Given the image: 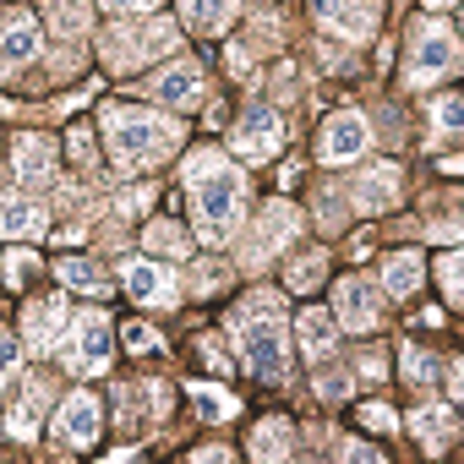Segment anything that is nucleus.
Segmentation results:
<instances>
[{"instance_id": "nucleus-1", "label": "nucleus", "mask_w": 464, "mask_h": 464, "mask_svg": "<svg viewBox=\"0 0 464 464\" xmlns=\"http://www.w3.org/2000/svg\"><path fill=\"white\" fill-rule=\"evenodd\" d=\"M186 180H191V218H197V236L208 246H224L229 236L241 229V213H246V175L229 169L213 148L191 153L186 159Z\"/></svg>"}, {"instance_id": "nucleus-2", "label": "nucleus", "mask_w": 464, "mask_h": 464, "mask_svg": "<svg viewBox=\"0 0 464 464\" xmlns=\"http://www.w3.org/2000/svg\"><path fill=\"white\" fill-rule=\"evenodd\" d=\"M229 334H236L241 361L257 377H274V382L290 377V328H285V306L274 290H257L229 312Z\"/></svg>"}, {"instance_id": "nucleus-3", "label": "nucleus", "mask_w": 464, "mask_h": 464, "mask_svg": "<svg viewBox=\"0 0 464 464\" xmlns=\"http://www.w3.org/2000/svg\"><path fill=\"white\" fill-rule=\"evenodd\" d=\"M99 126H104L110 159L121 169H153L159 159H169L180 148V126L153 115V110H137V104H104Z\"/></svg>"}, {"instance_id": "nucleus-4", "label": "nucleus", "mask_w": 464, "mask_h": 464, "mask_svg": "<svg viewBox=\"0 0 464 464\" xmlns=\"http://www.w3.org/2000/svg\"><path fill=\"white\" fill-rule=\"evenodd\" d=\"M180 50V28L164 23V17H142V23H115L104 34V66L110 72H131V66H148L159 55H175Z\"/></svg>"}, {"instance_id": "nucleus-5", "label": "nucleus", "mask_w": 464, "mask_h": 464, "mask_svg": "<svg viewBox=\"0 0 464 464\" xmlns=\"http://www.w3.org/2000/svg\"><path fill=\"white\" fill-rule=\"evenodd\" d=\"M459 66V39H453V28L448 23H415V34H410V82L415 88H426V82H437V77H448Z\"/></svg>"}, {"instance_id": "nucleus-6", "label": "nucleus", "mask_w": 464, "mask_h": 464, "mask_svg": "<svg viewBox=\"0 0 464 464\" xmlns=\"http://www.w3.org/2000/svg\"><path fill=\"white\" fill-rule=\"evenodd\" d=\"M295 229H301V213L290 208V202H268L263 213H257V229H252V241L241 246V263L257 274V268H268L290 241H295Z\"/></svg>"}, {"instance_id": "nucleus-7", "label": "nucleus", "mask_w": 464, "mask_h": 464, "mask_svg": "<svg viewBox=\"0 0 464 464\" xmlns=\"http://www.w3.org/2000/svg\"><path fill=\"white\" fill-rule=\"evenodd\" d=\"M110 350H115L110 317H104V312H82V317L72 323V334H66V366L82 372V377H93V372L110 366Z\"/></svg>"}, {"instance_id": "nucleus-8", "label": "nucleus", "mask_w": 464, "mask_h": 464, "mask_svg": "<svg viewBox=\"0 0 464 464\" xmlns=\"http://www.w3.org/2000/svg\"><path fill=\"white\" fill-rule=\"evenodd\" d=\"M229 148H236L246 164L274 159V153L285 148V126H279V115H274L268 104H252V110L236 121V131H229Z\"/></svg>"}, {"instance_id": "nucleus-9", "label": "nucleus", "mask_w": 464, "mask_h": 464, "mask_svg": "<svg viewBox=\"0 0 464 464\" xmlns=\"http://www.w3.org/2000/svg\"><path fill=\"white\" fill-rule=\"evenodd\" d=\"M312 12L339 39H372L377 17H382V0H312Z\"/></svg>"}, {"instance_id": "nucleus-10", "label": "nucleus", "mask_w": 464, "mask_h": 464, "mask_svg": "<svg viewBox=\"0 0 464 464\" xmlns=\"http://www.w3.org/2000/svg\"><path fill=\"white\" fill-rule=\"evenodd\" d=\"M377 317H382V295H377V285L372 279H344L339 290H334V323L339 328H350V334H366V328H377Z\"/></svg>"}, {"instance_id": "nucleus-11", "label": "nucleus", "mask_w": 464, "mask_h": 464, "mask_svg": "<svg viewBox=\"0 0 464 464\" xmlns=\"http://www.w3.org/2000/svg\"><path fill=\"white\" fill-rule=\"evenodd\" d=\"M148 93H153L159 104L197 110V104L208 99V77H202V66H191V61H175V66H164V72L148 82Z\"/></svg>"}, {"instance_id": "nucleus-12", "label": "nucleus", "mask_w": 464, "mask_h": 464, "mask_svg": "<svg viewBox=\"0 0 464 464\" xmlns=\"http://www.w3.org/2000/svg\"><path fill=\"white\" fill-rule=\"evenodd\" d=\"M366 142H372L366 115H355V110H334V115L323 121V159H328V164H350V159H361Z\"/></svg>"}, {"instance_id": "nucleus-13", "label": "nucleus", "mask_w": 464, "mask_h": 464, "mask_svg": "<svg viewBox=\"0 0 464 464\" xmlns=\"http://www.w3.org/2000/svg\"><path fill=\"white\" fill-rule=\"evenodd\" d=\"M121 279H126V290H131V301H137V306H175V301H180V290H175V274H169L164 263L131 257V263L121 268Z\"/></svg>"}, {"instance_id": "nucleus-14", "label": "nucleus", "mask_w": 464, "mask_h": 464, "mask_svg": "<svg viewBox=\"0 0 464 464\" xmlns=\"http://www.w3.org/2000/svg\"><path fill=\"white\" fill-rule=\"evenodd\" d=\"M55 437L66 442V448H93L99 442V404H93V393H72L66 404H61V415H55Z\"/></svg>"}, {"instance_id": "nucleus-15", "label": "nucleus", "mask_w": 464, "mask_h": 464, "mask_svg": "<svg viewBox=\"0 0 464 464\" xmlns=\"http://www.w3.org/2000/svg\"><path fill=\"white\" fill-rule=\"evenodd\" d=\"M23 323H28V355H50L61 344V328H66V301L61 295H44V301L28 306Z\"/></svg>"}, {"instance_id": "nucleus-16", "label": "nucleus", "mask_w": 464, "mask_h": 464, "mask_svg": "<svg viewBox=\"0 0 464 464\" xmlns=\"http://www.w3.org/2000/svg\"><path fill=\"white\" fill-rule=\"evenodd\" d=\"M39 23L28 17V12H17V17H6V28H0V66H28V61H39Z\"/></svg>"}, {"instance_id": "nucleus-17", "label": "nucleus", "mask_w": 464, "mask_h": 464, "mask_svg": "<svg viewBox=\"0 0 464 464\" xmlns=\"http://www.w3.org/2000/svg\"><path fill=\"white\" fill-rule=\"evenodd\" d=\"M17 180L23 186H50L55 180V148L39 131H23L17 137Z\"/></svg>"}, {"instance_id": "nucleus-18", "label": "nucleus", "mask_w": 464, "mask_h": 464, "mask_svg": "<svg viewBox=\"0 0 464 464\" xmlns=\"http://www.w3.org/2000/svg\"><path fill=\"white\" fill-rule=\"evenodd\" d=\"M0 236L6 241H39L44 236V208L28 197H0Z\"/></svg>"}, {"instance_id": "nucleus-19", "label": "nucleus", "mask_w": 464, "mask_h": 464, "mask_svg": "<svg viewBox=\"0 0 464 464\" xmlns=\"http://www.w3.org/2000/svg\"><path fill=\"white\" fill-rule=\"evenodd\" d=\"M355 202H361V213H382V208H393V202H399V169H393V164L361 169V175H355Z\"/></svg>"}, {"instance_id": "nucleus-20", "label": "nucleus", "mask_w": 464, "mask_h": 464, "mask_svg": "<svg viewBox=\"0 0 464 464\" xmlns=\"http://www.w3.org/2000/svg\"><path fill=\"white\" fill-rule=\"evenodd\" d=\"M410 431L420 437V448H426V453H442V448L459 437V426H453V410H448V404H420V410L410 415Z\"/></svg>"}, {"instance_id": "nucleus-21", "label": "nucleus", "mask_w": 464, "mask_h": 464, "mask_svg": "<svg viewBox=\"0 0 464 464\" xmlns=\"http://www.w3.org/2000/svg\"><path fill=\"white\" fill-rule=\"evenodd\" d=\"M137 415L164 420V415H169V388H164V382H131V388L121 393V420L137 426Z\"/></svg>"}, {"instance_id": "nucleus-22", "label": "nucleus", "mask_w": 464, "mask_h": 464, "mask_svg": "<svg viewBox=\"0 0 464 464\" xmlns=\"http://www.w3.org/2000/svg\"><path fill=\"white\" fill-rule=\"evenodd\" d=\"M236 12H241V0H180V17H186V28H197V34L229 28V23H236Z\"/></svg>"}, {"instance_id": "nucleus-23", "label": "nucleus", "mask_w": 464, "mask_h": 464, "mask_svg": "<svg viewBox=\"0 0 464 464\" xmlns=\"http://www.w3.org/2000/svg\"><path fill=\"white\" fill-rule=\"evenodd\" d=\"M334 312H323V306H312V312H301V323H295V334H301V350L312 355V361H328L334 355Z\"/></svg>"}, {"instance_id": "nucleus-24", "label": "nucleus", "mask_w": 464, "mask_h": 464, "mask_svg": "<svg viewBox=\"0 0 464 464\" xmlns=\"http://www.w3.org/2000/svg\"><path fill=\"white\" fill-rule=\"evenodd\" d=\"M382 290L388 295H415L420 290V257L415 252H393L382 263Z\"/></svg>"}, {"instance_id": "nucleus-25", "label": "nucleus", "mask_w": 464, "mask_h": 464, "mask_svg": "<svg viewBox=\"0 0 464 464\" xmlns=\"http://www.w3.org/2000/svg\"><path fill=\"white\" fill-rule=\"evenodd\" d=\"M290 448H295V426H290L285 415L263 420L257 437H252V453H257V459H290Z\"/></svg>"}, {"instance_id": "nucleus-26", "label": "nucleus", "mask_w": 464, "mask_h": 464, "mask_svg": "<svg viewBox=\"0 0 464 464\" xmlns=\"http://www.w3.org/2000/svg\"><path fill=\"white\" fill-rule=\"evenodd\" d=\"M44 17L61 39H77L88 34V0H44Z\"/></svg>"}, {"instance_id": "nucleus-27", "label": "nucleus", "mask_w": 464, "mask_h": 464, "mask_svg": "<svg viewBox=\"0 0 464 464\" xmlns=\"http://www.w3.org/2000/svg\"><path fill=\"white\" fill-rule=\"evenodd\" d=\"M142 241H148V252H159V257H169V263H180V257L191 252V241H186V229H180V224H169V218H153Z\"/></svg>"}, {"instance_id": "nucleus-28", "label": "nucleus", "mask_w": 464, "mask_h": 464, "mask_svg": "<svg viewBox=\"0 0 464 464\" xmlns=\"http://www.w3.org/2000/svg\"><path fill=\"white\" fill-rule=\"evenodd\" d=\"M191 399H197V415L202 420H229V415H236V399H229L218 382H197Z\"/></svg>"}, {"instance_id": "nucleus-29", "label": "nucleus", "mask_w": 464, "mask_h": 464, "mask_svg": "<svg viewBox=\"0 0 464 464\" xmlns=\"http://www.w3.org/2000/svg\"><path fill=\"white\" fill-rule=\"evenodd\" d=\"M323 263H328L323 252H306V257H295V268L285 274V285H290L295 295H306V290H317V285H323V274H328Z\"/></svg>"}, {"instance_id": "nucleus-30", "label": "nucleus", "mask_w": 464, "mask_h": 464, "mask_svg": "<svg viewBox=\"0 0 464 464\" xmlns=\"http://www.w3.org/2000/svg\"><path fill=\"white\" fill-rule=\"evenodd\" d=\"M44 393H50V388H44V382H34V388H28V399L12 410V437H23V442H28V437L39 431V404H44Z\"/></svg>"}, {"instance_id": "nucleus-31", "label": "nucleus", "mask_w": 464, "mask_h": 464, "mask_svg": "<svg viewBox=\"0 0 464 464\" xmlns=\"http://www.w3.org/2000/svg\"><path fill=\"white\" fill-rule=\"evenodd\" d=\"M61 285H72V290H88V295H99L104 290V274L88 263V257H66L61 263Z\"/></svg>"}, {"instance_id": "nucleus-32", "label": "nucleus", "mask_w": 464, "mask_h": 464, "mask_svg": "<svg viewBox=\"0 0 464 464\" xmlns=\"http://www.w3.org/2000/svg\"><path fill=\"white\" fill-rule=\"evenodd\" d=\"M404 377H410L415 388H426V382L437 377V361H431L426 350H415V344H404Z\"/></svg>"}, {"instance_id": "nucleus-33", "label": "nucleus", "mask_w": 464, "mask_h": 464, "mask_svg": "<svg viewBox=\"0 0 464 464\" xmlns=\"http://www.w3.org/2000/svg\"><path fill=\"white\" fill-rule=\"evenodd\" d=\"M148 202H153V191L148 186H131V191L115 197V218H137V213H148Z\"/></svg>"}, {"instance_id": "nucleus-34", "label": "nucleus", "mask_w": 464, "mask_h": 464, "mask_svg": "<svg viewBox=\"0 0 464 464\" xmlns=\"http://www.w3.org/2000/svg\"><path fill=\"white\" fill-rule=\"evenodd\" d=\"M437 131H459L464 126V104H459V93H448V99H437Z\"/></svg>"}, {"instance_id": "nucleus-35", "label": "nucleus", "mask_w": 464, "mask_h": 464, "mask_svg": "<svg viewBox=\"0 0 464 464\" xmlns=\"http://www.w3.org/2000/svg\"><path fill=\"white\" fill-rule=\"evenodd\" d=\"M442 290H448V301L459 306V290H464V257H459V252L442 257Z\"/></svg>"}, {"instance_id": "nucleus-36", "label": "nucleus", "mask_w": 464, "mask_h": 464, "mask_svg": "<svg viewBox=\"0 0 464 464\" xmlns=\"http://www.w3.org/2000/svg\"><path fill=\"white\" fill-rule=\"evenodd\" d=\"M121 344H126V350H137V355H148V350L159 344V334H153L148 323H126V328H121Z\"/></svg>"}, {"instance_id": "nucleus-37", "label": "nucleus", "mask_w": 464, "mask_h": 464, "mask_svg": "<svg viewBox=\"0 0 464 464\" xmlns=\"http://www.w3.org/2000/svg\"><path fill=\"white\" fill-rule=\"evenodd\" d=\"M317 224H323V229H339V224H344V202H339L334 191L317 197Z\"/></svg>"}, {"instance_id": "nucleus-38", "label": "nucleus", "mask_w": 464, "mask_h": 464, "mask_svg": "<svg viewBox=\"0 0 464 464\" xmlns=\"http://www.w3.org/2000/svg\"><path fill=\"white\" fill-rule=\"evenodd\" d=\"M34 263H39L34 252H12V257H6V285H23V279L34 274Z\"/></svg>"}, {"instance_id": "nucleus-39", "label": "nucleus", "mask_w": 464, "mask_h": 464, "mask_svg": "<svg viewBox=\"0 0 464 464\" xmlns=\"http://www.w3.org/2000/svg\"><path fill=\"white\" fill-rule=\"evenodd\" d=\"M317 393L323 399H344L350 393V377L344 372H317Z\"/></svg>"}, {"instance_id": "nucleus-40", "label": "nucleus", "mask_w": 464, "mask_h": 464, "mask_svg": "<svg viewBox=\"0 0 464 464\" xmlns=\"http://www.w3.org/2000/svg\"><path fill=\"white\" fill-rule=\"evenodd\" d=\"M17 361H23V350H17V339H12V334H0V382H6V377L17 372Z\"/></svg>"}, {"instance_id": "nucleus-41", "label": "nucleus", "mask_w": 464, "mask_h": 464, "mask_svg": "<svg viewBox=\"0 0 464 464\" xmlns=\"http://www.w3.org/2000/svg\"><path fill=\"white\" fill-rule=\"evenodd\" d=\"M295 88H301L295 66H279V72H274V93H279V99H295Z\"/></svg>"}, {"instance_id": "nucleus-42", "label": "nucleus", "mask_w": 464, "mask_h": 464, "mask_svg": "<svg viewBox=\"0 0 464 464\" xmlns=\"http://www.w3.org/2000/svg\"><path fill=\"white\" fill-rule=\"evenodd\" d=\"M72 153H77V164H82V169H93V142H88V131H82V126H72Z\"/></svg>"}, {"instance_id": "nucleus-43", "label": "nucleus", "mask_w": 464, "mask_h": 464, "mask_svg": "<svg viewBox=\"0 0 464 464\" xmlns=\"http://www.w3.org/2000/svg\"><path fill=\"white\" fill-rule=\"evenodd\" d=\"M361 415H366V426H377V431H393V426H399V420H393V410H382V404H366Z\"/></svg>"}, {"instance_id": "nucleus-44", "label": "nucleus", "mask_w": 464, "mask_h": 464, "mask_svg": "<svg viewBox=\"0 0 464 464\" xmlns=\"http://www.w3.org/2000/svg\"><path fill=\"white\" fill-rule=\"evenodd\" d=\"M104 6H110V12H126V17H137V12H153L159 0H104Z\"/></svg>"}, {"instance_id": "nucleus-45", "label": "nucleus", "mask_w": 464, "mask_h": 464, "mask_svg": "<svg viewBox=\"0 0 464 464\" xmlns=\"http://www.w3.org/2000/svg\"><path fill=\"white\" fill-rule=\"evenodd\" d=\"M431 241L453 246V241H459V224H453V218H437V224H431Z\"/></svg>"}, {"instance_id": "nucleus-46", "label": "nucleus", "mask_w": 464, "mask_h": 464, "mask_svg": "<svg viewBox=\"0 0 464 464\" xmlns=\"http://www.w3.org/2000/svg\"><path fill=\"white\" fill-rule=\"evenodd\" d=\"M448 399H464V366L459 361L448 366Z\"/></svg>"}, {"instance_id": "nucleus-47", "label": "nucleus", "mask_w": 464, "mask_h": 464, "mask_svg": "<svg viewBox=\"0 0 464 464\" xmlns=\"http://www.w3.org/2000/svg\"><path fill=\"white\" fill-rule=\"evenodd\" d=\"M202 350H208V361H213L218 372H229V361H224V350H218V339H202Z\"/></svg>"}, {"instance_id": "nucleus-48", "label": "nucleus", "mask_w": 464, "mask_h": 464, "mask_svg": "<svg viewBox=\"0 0 464 464\" xmlns=\"http://www.w3.org/2000/svg\"><path fill=\"white\" fill-rule=\"evenodd\" d=\"M344 459H377V448H366V442H350V448H344Z\"/></svg>"}, {"instance_id": "nucleus-49", "label": "nucleus", "mask_w": 464, "mask_h": 464, "mask_svg": "<svg viewBox=\"0 0 464 464\" xmlns=\"http://www.w3.org/2000/svg\"><path fill=\"white\" fill-rule=\"evenodd\" d=\"M426 6H431V12H448V6H453V0H426Z\"/></svg>"}, {"instance_id": "nucleus-50", "label": "nucleus", "mask_w": 464, "mask_h": 464, "mask_svg": "<svg viewBox=\"0 0 464 464\" xmlns=\"http://www.w3.org/2000/svg\"><path fill=\"white\" fill-rule=\"evenodd\" d=\"M6 110H12V104H6V99H0V115H6Z\"/></svg>"}]
</instances>
